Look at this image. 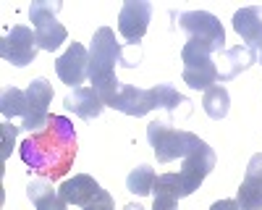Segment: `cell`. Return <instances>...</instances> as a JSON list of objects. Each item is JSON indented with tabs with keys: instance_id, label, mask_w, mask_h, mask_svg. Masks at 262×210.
Segmentation results:
<instances>
[{
	"instance_id": "cell-19",
	"label": "cell",
	"mask_w": 262,
	"mask_h": 210,
	"mask_svg": "<svg viewBox=\"0 0 262 210\" xmlns=\"http://www.w3.org/2000/svg\"><path fill=\"white\" fill-rule=\"evenodd\" d=\"M228 105H231V95L228 90L223 87V84H215V87H210L202 97V108L205 113L212 118V121H221L228 116Z\"/></svg>"
},
{
	"instance_id": "cell-9",
	"label": "cell",
	"mask_w": 262,
	"mask_h": 210,
	"mask_svg": "<svg viewBox=\"0 0 262 210\" xmlns=\"http://www.w3.org/2000/svg\"><path fill=\"white\" fill-rule=\"evenodd\" d=\"M50 102H53V84L48 79H42V76L29 81V87H27V108L29 111H27V118L18 129H24L29 134L39 132L50 118V111H48Z\"/></svg>"
},
{
	"instance_id": "cell-28",
	"label": "cell",
	"mask_w": 262,
	"mask_h": 210,
	"mask_svg": "<svg viewBox=\"0 0 262 210\" xmlns=\"http://www.w3.org/2000/svg\"><path fill=\"white\" fill-rule=\"evenodd\" d=\"M259 63H262V53H259Z\"/></svg>"
},
{
	"instance_id": "cell-17",
	"label": "cell",
	"mask_w": 262,
	"mask_h": 210,
	"mask_svg": "<svg viewBox=\"0 0 262 210\" xmlns=\"http://www.w3.org/2000/svg\"><path fill=\"white\" fill-rule=\"evenodd\" d=\"M63 105L69 111H74L79 118H84V121H92V118H97L100 113H102V100H100V95L92 90V87H76V90H71L69 95H66V100H63Z\"/></svg>"
},
{
	"instance_id": "cell-27",
	"label": "cell",
	"mask_w": 262,
	"mask_h": 210,
	"mask_svg": "<svg viewBox=\"0 0 262 210\" xmlns=\"http://www.w3.org/2000/svg\"><path fill=\"white\" fill-rule=\"evenodd\" d=\"M123 210H144V207H142V205H134V202H131V205H126Z\"/></svg>"
},
{
	"instance_id": "cell-5",
	"label": "cell",
	"mask_w": 262,
	"mask_h": 210,
	"mask_svg": "<svg viewBox=\"0 0 262 210\" xmlns=\"http://www.w3.org/2000/svg\"><path fill=\"white\" fill-rule=\"evenodd\" d=\"M179 21V29L186 32L189 42H196V45L207 48L212 55L223 53V42H226V32L223 24L217 21V16L207 13V11H184L176 16Z\"/></svg>"
},
{
	"instance_id": "cell-3",
	"label": "cell",
	"mask_w": 262,
	"mask_h": 210,
	"mask_svg": "<svg viewBox=\"0 0 262 210\" xmlns=\"http://www.w3.org/2000/svg\"><path fill=\"white\" fill-rule=\"evenodd\" d=\"M215 168V153L207 142L200 139V144L184 158V165L179 174H160L155 179L152 192L155 197H170V200H184L189 195H194L202 186V181L212 174Z\"/></svg>"
},
{
	"instance_id": "cell-4",
	"label": "cell",
	"mask_w": 262,
	"mask_h": 210,
	"mask_svg": "<svg viewBox=\"0 0 262 210\" xmlns=\"http://www.w3.org/2000/svg\"><path fill=\"white\" fill-rule=\"evenodd\" d=\"M147 142L155 150V158L160 163H170L176 158H186L196 144H200V137L184 132V129H173L165 121H152L147 126Z\"/></svg>"
},
{
	"instance_id": "cell-16",
	"label": "cell",
	"mask_w": 262,
	"mask_h": 210,
	"mask_svg": "<svg viewBox=\"0 0 262 210\" xmlns=\"http://www.w3.org/2000/svg\"><path fill=\"white\" fill-rule=\"evenodd\" d=\"M58 192L63 197L66 205H79V207H86L100 192H102V186L90 176V174H76L74 179H66L60 186H58Z\"/></svg>"
},
{
	"instance_id": "cell-7",
	"label": "cell",
	"mask_w": 262,
	"mask_h": 210,
	"mask_svg": "<svg viewBox=\"0 0 262 210\" xmlns=\"http://www.w3.org/2000/svg\"><path fill=\"white\" fill-rule=\"evenodd\" d=\"M181 63H184V81L191 90L207 92L210 87L217 84V66L207 48L186 39V45L181 48Z\"/></svg>"
},
{
	"instance_id": "cell-26",
	"label": "cell",
	"mask_w": 262,
	"mask_h": 210,
	"mask_svg": "<svg viewBox=\"0 0 262 210\" xmlns=\"http://www.w3.org/2000/svg\"><path fill=\"white\" fill-rule=\"evenodd\" d=\"M210 210H242V205L236 200H217V202H212Z\"/></svg>"
},
{
	"instance_id": "cell-24",
	"label": "cell",
	"mask_w": 262,
	"mask_h": 210,
	"mask_svg": "<svg viewBox=\"0 0 262 210\" xmlns=\"http://www.w3.org/2000/svg\"><path fill=\"white\" fill-rule=\"evenodd\" d=\"M84 210H116V202H113V197H111V195H107L105 189H102V192H100V195H97V197H95L90 205H86Z\"/></svg>"
},
{
	"instance_id": "cell-11",
	"label": "cell",
	"mask_w": 262,
	"mask_h": 210,
	"mask_svg": "<svg viewBox=\"0 0 262 210\" xmlns=\"http://www.w3.org/2000/svg\"><path fill=\"white\" fill-rule=\"evenodd\" d=\"M55 71L63 84L69 87H84V79H90V50L81 42H71L58 60H55Z\"/></svg>"
},
{
	"instance_id": "cell-25",
	"label": "cell",
	"mask_w": 262,
	"mask_h": 210,
	"mask_svg": "<svg viewBox=\"0 0 262 210\" xmlns=\"http://www.w3.org/2000/svg\"><path fill=\"white\" fill-rule=\"evenodd\" d=\"M152 210H179V202L170 200V197H155V205Z\"/></svg>"
},
{
	"instance_id": "cell-23",
	"label": "cell",
	"mask_w": 262,
	"mask_h": 210,
	"mask_svg": "<svg viewBox=\"0 0 262 210\" xmlns=\"http://www.w3.org/2000/svg\"><path fill=\"white\" fill-rule=\"evenodd\" d=\"M16 132H18V126H13L11 121L3 123V160H8V155H11V150H13Z\"/></svg>"
},
{
	"instance_id": "cell-22",
	"label": "cell",
	"mask_w": 262,
	"mask_h": 210,
	"mask_svg": "<svg viewBox=\"0 0 262 210\" xmlns=\"http://www.w3.org/2000/svg\"><path fill=\"white\" fill-rule=\"evenodd\" d=\"M155 92H158V111L176 113L179 105H189V100H186L176 87H173V84H158Z\"/></svg>"
},
{
	"instance_id": "cell-8",
	"label": "cell",
	"mask_w": 262,
	"mask_h": 210,
	"mask_svg": "<svg viewBox=\"0 0 262 210\" xmlns=\"http://www.w3.org/2000/svg\"><path fill=\"white\" fill-rule=\"evenodd\" d=\"M37 50H39L37 34L24 24L11 27V32H6L3 39H0V55H3V60L13 63V66H18V69L34 63Z\"/></svg>"
},
{
	"instance_id": "cell-21",
	"label": "cell",
	"mask_w": 262,
	"mask_h": 210,
	"mask_svg": "<svg viewBox=\"0 0 262 210\" xmlns=\"http://www.w3.org/2000/svg\"><path fill=\"white\" fill-rule=\"evenodd\" d=\"M155 179H158L155 176V168H152V165H139V168H134V171L128 174L126 189H128V192H134V195H139V197H144V195L152 192Z\"/></svg>"
},
{
	"instance_id": "cell-10",
	"label": "cell",
	"mask_w": 262,
	"mask_h": 210,
	"mask_svg": "<svg viewBox=\"0 0 262 210\" xmlns=\"http://www.w3.org/2000/svg\"><path fill=\"white\" fill-rule=\"evenodd\" d=\"M149 21H152L149 0H128V3H123V8L118 13V32L126 42L137 45V42H142Z\"/></svg>"
},
{
	"instance_id": "cell-2",
	"label": "cell",
	"mask_w": 262,
	"mask_h": 210,
	"mask_svg": "<svg viewBox=\"0 0 262 210\" xmlns=\"http://www.w3.org/2000/svg\"><path fill=\"white\" fill-rule=\"evenodd\" d=\"M118 63L126 69H134V60L123 58V48L121 42H116V32L111 27H100L90 45V81H92V90L100 95L102 105H107V108L113 105L118 90L123 87L116 79Z\"/></svg>"
},
{
	"instance_id": "cell-18",
	"label": "cell",
	"mask_w": 262,
	"mask_h": 210,
	"mask_svg": "<svg viewBox=\"0 0 262 210\" xmlns=\"http://www.w3.org/2000/svg\"><path fill=\"white\" fill-rule=\"evenodd\" d=\"M27 195H29L34 210H69V205H66L63 197H60V192H58V189H53V184L45 181V179L29 181Z\"/></svg>"
},
{
	"instance_id": "cell-20",
	"label": "cell",
	"mask_w": 262,
	"mask_h": 210,
	"mask_svg": "<svg viewBox=\"0 0 262 210\" xmlns=\"http://www.w3.org/2000/svg\"><path fill=\"white\" fill-rule=\"evenodd\" d=\"M27 90H18V87H6L3 97H0V113L6 116V121L21 116L27 118Z\"/></svg>"
},
{
	"instance_id": "cell-12",
	"label": "cell",
	"mask_w": 262,
	"mask_h": 210,
	"mask_svg": "<svg viewBox=\"0 0 262 210\" xmlns=\"http://www.w3.org/2000/svg\"><path fill=\"white\" fill-rule=\"evenodd\" d=\"M111 108H116V111H121L126 116L142 118L149 111H158V92H155V87L152 90H139V87H131V84H123Z\"/></svg>"
},
{
	"instance_id": "cell-13",
	"label": "cell",
	"mask_w": 262,
	"mask_h": 210,
	"mask_svg": "<svg viewBox=\"0 0 262 210\" xmlns=\"http://www.w3.org/2000/svg\"><path fill=\"white\" fill-rule=\"evenodd\" d=\"M259 60V53L247 48V45H233L226 48L223 53L215 55V66H217V81H231L242 71H247L249 66Z\"/></svg>"
},
{
	"instance_id": "cell-15",
	"label": "cell",
	"mask_w": 262,
	"mask_h": 210,
	"mask_svg": "<svg viewBox=\"0 0 262 210\" xmlns=\"http://www.w3.org/2000/svg\"><path fill=\"white\" fill-rule=\"evenodd\" d=\"M233 29L247 48L262 53V6H247L233 13Z\"/></svg>"
},
{
	"instance_id": "cell-6",
	"label": "cell",
	"mask_w": 262,
	"mask_h": 210,
	"mask_svg": "<svg viewBox=\"0 0 262 210\" xmlns=\"http://www.w3.org/2000/svg\"><path fill=\"white\" fill-rule=\"evenodd\" d=\"M58 11H60L58 0H34L29 6V18H32V27L39 42V50L53 53L69 39V29L55 18Z\"/></svg>"
},
{
	"instance_id": "cell-1",
	"label": "cell",
	"mask_w": 262,
	"mask_h": 210,
	"mask_svg": "<svg viewBox=\"0 0 262 210\" xmlns=\"http://www.w3.org/2000/svg\"><path fill=\"white\" fill-rule=\"evenodd\" d=\"M21 160L29 165V174L45 179H63L71 171L76 158V132L66 116H50L39 132H32L18 150Z\"/></svg>"
},
{
	"instance_id": "cell-14",
	"label": "cell",
	"mask_w": 262,
	"mask_h": 210,
	"mask_svg": "<svg viewBox=\"0 0 262 210\" xmlns=\"http://www.w3.org/2000/svg\"><path fill=\"white\" fill-rule=\"evenodd\" d=\"M236 202L242 210H262V153L252 155L244 181L236 192Z\"/></svg>"
}]
</instances>
